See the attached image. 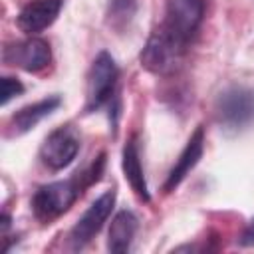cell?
<instances>
[{
  "instance_id": "6da1fadb",
  "label": "cell",
  "mask_w": 254,
  "mask_h": 254,
  "mask_svg": "<svg viewBox=\"0 0 254 254\" xmlns=\"http://www.w3.org/2000/svg\"><path fill=\"white\" fill-rule=\"evenodd\" d=\"M103 167H105V153H101L87 169L75 173L71 179L42 185L32 196L34 216L44 224H50L56 218H60L64 212H67L73 206V202L81 196V192L87 187L95 185L101 179Z\"/></svg>"
},
{
  "instance_id": "7a4b0ae2",
  "label": "cell",
  "mask_w": 254,
  "mask_h": 254,
  "mask_svg": "<svg viewBox=\"0 0 254 254\" xmlns=\"http://www.w3.org/2000/svg\"><path fill=\"white\" fill-rule=\"evenodd\" d=\"M187 52L189 46L159 24L149 36L139 58H141V65L147 71L155 75H171L181 67Z\"/></svg>"
},
{
  "instance_id": "3957f363",
  "label": "cell",
  "mask_w": 254,
  "mask_h": 254,
  "mask_svg": "<svg viewBox=\"0 0 254 254\" xmlns=\"http://www.w3.org/2000/svg\"><path fill=\"white\" fill-rule=\"evenodd\" d=\"M214 117L224 131L236 133L254 121V89L228 85L214 99Z\"/></svg>"
},
{
  "instance_id": "277c9868",
  "label": "cell",
  "mask_w": 254,
  "mask_h": 254,
  "mask_svg": "<svg viewBox=\"0 0 254 254\" xmlns=\"http://www.w3.org/2000/svg\"><path fill=\"white\" fill-rule=\"evenodd\" d=\"M119 69L109 52H99L95 60L91 62V67L87 71L85 81V113H93L99 107H103L115 93Z\"/></svg>"
},
{
  "instance_id": "5b68a950",
  "label": "cell",
  "mask_w": 254,
  "mask_h": 254,
  "mask_svg": "<svg viewBox=\"0 0 254 254\" xmlns=\"http://www.w3.org/2000/svg\"><path fill=\"white\" fill-rule=\"evenodd\" d=\"M206 0H167L165 20L161 26L169 30L183 44L190 46L204 20Z\"/></svg>"
},
{
  "instance_id": "8992f818",
  "label": "cell",
  "mask_w": 254,
  "mask_h": 254,
  "mask_svg": "<svg viewBox=\"0 0 254 254\" xmlns=\"http://www.w3.org/2000/svg\"><path fill=\"white\" fill-rule=\"evenodd\" d=\"M81 137L73 125L56 127L40 147V161L50 171H62L73 163L79 153Z\"/></svg>"
},
{
  "instance_id": "52a82bcc",
  "label": "cell",
  "mask_w": 254,
  "mask_h": 254,
  "mask_svg": "<svg viewBox=\"0 0 254 254\" xmlns=\"http://www.w3.org/2000/svg\"><path fill=\"white\" fill-rule=\"evenodd\" d=\"M115 190H105L103 194H99L89 208L79 216V220L73 224V228L69 230V244L73 250H81L85 248L103 228L105 220L109 218L113 206H115Z\"/></svg>"
},
{
  "instance_id": "ba28073f",
  "label": "cell",
  "mask_w": 254,
  "mask_h": 254,
  "mask_svg": "<svg viewBox=\"0 0 254 254\" xmlns=\"http://www.w3.org/2000/svg\"><path fill=\"white\" fill-rule=\"evenodd\" d=\"M2 62L12 67H20L28 73H36L50 65L52 50L46 40L30 36L26 40L6 44L2 50Z\"/></svg>"
},
{
  "instance_id": "9c48e42d",
  "label": "cell",
  "mask_w": 254,
  "mask_h": 254,
  "mask_svg": "<svg viewBox=\"0 0 254 254\" xmlns=\"http://www.w3.org/2000/svg\"><path fill=\"white\" fill-rule=\"evenodd\" d=\"M64 0H34L28 2L16 16V26L20 28V32L28 34V36H36L40 32H44L46 28H50L60 12H62Z\"/></svg>"
},
{
  "instance_id": "30bf717a",
  "label": "cell",
  "mask_w": 254,
  "mask_h": 254,
  "mask_svg": "<svg viewBox=\"0 0 254 254\" xmlns=\"http://www.w3.org/2000/svg\"><path fill=\"white\" fill-rule=\"evenodd\" d=\"M202 153H204V127L198 125V127L190 133V137H189L185 149L181 151L177 163H175L173 169L169 171L167 181H165V185H163V190H165V192L177 190V187L187 179V175L198 165V161L202 159Z\"/></svg>"
},
{
  "instance_id": "8fae6325",
  "label": "cell",
  "mask_w": 254,
  "mask_h": 254,
  "mask_svg": "<svg viewBox=\"0 0 254 254\" xmlns=\"http://www.w3.org/2000/svg\"><path fill=\"white\" fill-rule=\"evenodd\" d=\"M121 169L123 175L131 187V190L137 194L139 200L149 202L151 194H149V187H147V179L143 173V165H141V155H139V143L137 137L131 135L123 147V155H121Z\"/></svg>"
},
{
  "instance_id": "7c38bea8",
  "label": "cell",
  "mask_w": 254,
  "mask_h": 254,
  "mask_svg": "<svg viewBox=\"0 0 254 254\" xmlns=\"http://www.w3.org/2000/svg\"><path fill=\"white\" fill-rule=\"evenodd\" d=\"M60 105H62V97L60 95H50V97L40 99L36 103L24 105L22 109H18L10 117V129H12V133L14 135H24V133L32 131L44 117L52 115Z\"/></svg>"
},
{
  "instance_id": "4fadbf2b",
  "label": "cell",
  "mask_w": 254,
  "mask_h": 254,
  "mask_svg": "<svg viewBox=\"0 0 254 254\" xmlns=\"http://www.w3.org/2000/svg\"><path fill=\"white\" fill-rule=\"evenodd\" d=\"M139 220L131 210H119L111 224H109V232H107V250L109 252H127L131 248V242L135 238Z\"/></svg>"
},
{
  "instance_id": "5bb4252c",
  "label": "cell",
  "mask_w": 254,
  "mask_h": 254,
  "mask_svg": "<svg viewBox=\"0 0 254 254\" xmlns=\"http://www.w3.org/2000/svg\"><path fill=\"white\" fill-rule=\"evenodd\" d=\"M137 10V0H107V24L117 30L123 32Z\"/></svg>"
},
{
  "instance_id": "9a60e30c",
  "label": "cell",
  "mask_w": 254,
  "mask_h": 254,
  "mask_svg": "<svg viewBox=\"0 0 254 254\" xmlns=\"http://www.w3.org/2000/svg\"><path fill=\"white\" fill-rule=\"evenodd\" d=\"M22 93H24V83L18 77H12V75L2 77V97H0L2 105H8L14 97H18Z\"/></svg>"
},
{
  "instance_id": "2e32d148",
  "label": "cell",
  "mask_w": 254,
  "mask_h": 254,
  "mask_svg": "<svg viewBox=\"0 0 254 254\" xmlns=\"http://www.w3.org/2000/svg\"><path fill=\"white\" fill-rule=\"evenodd\" d=\"M238 244L240 246H254V218L248 222V226L244 228V232H242V236H240V240H238Z\"/></svg>"
}]
</instances>
